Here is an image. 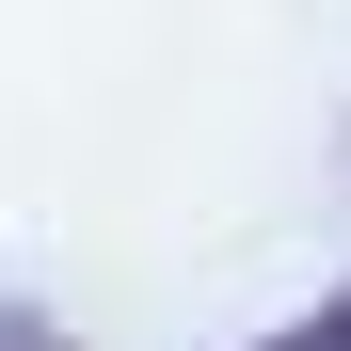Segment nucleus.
Listing matches in <instances>:
<instances>
[{
	"label": "nucleus",
	"mask_w": 351,
	"mask_h": 351,
	"mask_svg": "<svg viewBox=\"0 0 351 351\" xmlns=\"http://www.w3.org/2000/svg\"><path fill=\"white\" fill-rule=\"evenodd\" d=\"M256 351H351V287H335L319 319H287V335H256Z\"/></svg>",
	"instance_id": "f257e3e1"
},
{
	"label": "nucleus",
	"mask_w": 351,
	"mask_h": 351,
	"mask_svg": "<svg viewBox=\"0 0 351 351\" xmlns=\"http://www.w3.org/2000/svg\"><path fill=\"white\" fill-rule=\"evenodd\" d=\"M0 351H64V335H48V319H32V304H0Z\"/></svg>",
	"instance_id": "f03ea898"
}]
</instances>
